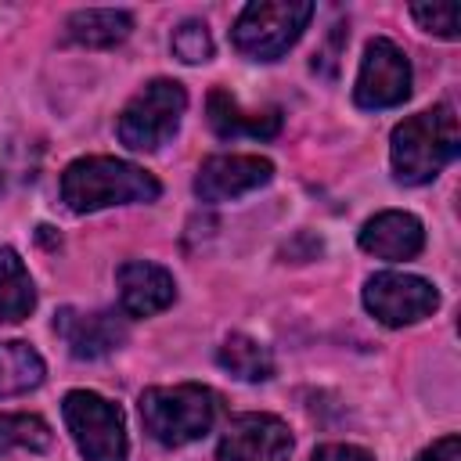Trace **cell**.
<instances>
[{"label":"cell","mask_w":461,"mask_h":461,"mask_svg":"<svg viewBox=\"0 0 461 461\" xmlns=\"http://www.w3.org/2000/svg\"><path fill=\"white\" fill-rule=\"evenodd\" d=\"M457 151H461V130L450 104H436L418 115H407L403 122H396L389 137L393 176L400 184L436 180L443 166L457 158Z\"/></svg>","instance_id":"6da1fadb"},{"label":"cell","mask_w":461,"mask_h":461,"mask_svg":"<svg viewBox=\"0 0 461 461\" xmlns=\"http://www.w3.org/2000/svg\"><path fill=\"white\" fill-rule=\"evenodd\" d=\"M158 180L112 155H86L65 166L61 173V202L72 212H97L108 205H133V202H155L158 198Z\"/></svg>","instance_id":"7a4b0ae2"},{"label":"cell","mask_w":461,"mask_h":461,"mask_svg":"<svg viewBox=\"0 0 461 461\" xmlns=\"http://www.w3.org/2000/svg\"><path fill=\"white\" fill-rule=\"evenodd\" d=\"M140 425L162 447H184L202 439L220 411V400L209 385L180 382V385H155L140 393Z\"/></svg>","instance_id":"3957f363"},{"label":"cell","mask_w":461,"mask_h":461,"mask_svg":"<svg viewBox=\"0 0 461 461\" xmlns=\"http://www.w3.org/2000/svg\"><path fill=\"white\" fill-rule=\"evenodd\" d=\"M310 18H313L310 0H256L238 14L230 36L245 58L277 61L303 36Z\"/></svg>","instance_id":"277c9868"},{"label":"cell","mask_w":461,"mask_h":461,"mask_svg":"<svg viewBox=\"0 0 461 461\" xmlns=\"http://www.w3.org/2000/svg\"><path fill=\"white\" fill-rule=\"evenodd\" d=\"M184 108L187 90L176 79H151L119 112V140L133 151H155L176 133Z\"/></svg>","instance_id":"5b68a950"},{"label":"cell","mask_w":461,"mask_h":461,"mask_svg":"<svg viewBox=\"0 0 461 461\" xmlns=\"http://www.w3.org/2000/svg\"><path fill=\"white\" fill-rule=\"evenodd\" d=\"M61 414L83 461H126V418L119 403L90 389H72L61 400Z\"/></svg>","instance_id":"8992f818"},{"label":"cell","mask_w":461,"mask_h":461,"mask_svg":"<svg viewBox=\"0 0 461 461\" xmlns=\"http://www.w3.org/2000/svg\"><path fill=\"white\" fill-rule=\"evenodd\" d=\"M364 306L382 324L403 328V324H414L421 317H432L436 306H439V292L432 288V281H425L418 274L382 270V274H371L367 277V285H364Z\"/></svg>","instance_id":"52a82bcc"},{"label":"cell","mask_w":461,"mask_h":461,"mask_svg":"<svg viewBox=\"0 0 461 461\" xmlns=\"http://www.w3.org/2000/svg\"><path fill=\"white\" fill-rule=\"evenodd\" d=\"M407 97H411L407 54L385 36L367 40L364 58H360V72H357V86H353V101L360 108H396Z\"/></svg>","instance_id":"ba28073f"},{"label":"cell","mask_w":461,"mask_h":461,"mask_svg":"<svg viewBox=\"0 0 461 461\" xmlns=\"http://www.w3.org/2000/svg\"><path fill=\"white\" fill-rule=\"evenodd\" d=\"M216 457L220 461H288L292 429L277 414H238L230 418Z\"/></svg>","instance_id":"9c48e42d"},{"label":"cell","mask_w":461,"mask_h":461,"mask_svg":"<svg viewBox=\"0 0 461 461\" xmlns=\"http://www.w3.org/2000/svg\"><path fill=\"white\" fill-rule=\"evenodd\" d=\"M274 180V162L263 155H212L194 173V194L202 202H234Z\"/></svg>","instance_id":"30bf717a"},{"label":"cell","mask_w":461,"mask_h":461,"mask_svg":"<svg viewBox=\"0 0 461 461\" xmlns=\"http://www.w3.org/2000/svg\"><path fill=\"white\" fill-rule=\"evenodd\" d=\"M54 331L65 339L68 353L79 360L108 357L126 342V321L115 310H72L65 306L54 317Z\"/></svg>","instance_id":"8fae6325"},{"label":"cell","mask_w":461,"mask_h":461,"mask_svg":"<svg viewBox=\"0 0 461 461\" xmlns=\"http://www.w3.org/2000/svg\"><path fill=\"white\" fill-rule=\"evenodd\" d=\"M119 306L126 317H155L176 299V281L166 267L151 259H126L115 270Z\"/></svg>","instance_id":"7c38bea8"},{"label":"cell","mask_w":461,"mask_h":461,"mask_svg":"<svg viewBox=\"0 0 461 461\" xmlns=\"http://www.w3.org/2000/svg\"><path fill=\"white\" fill-rule=\"evenodd\" d=\"M421 245H425V227L414 212L403 209H385L360 227V249L375 259H389V263L414 259Z\"/></svg>","instance_id":"4fadbf2b"},{"label":"cell","mask_w":461,"mask_h":461,"mask_svg":"<svg viewBox=\"0 0 461 461\" xmlns=\"http://www.w3.org/2000/svg\"><path fill=\"white\" fill-rule=\"evenodd\" d=\"M205 115H209V126L216 137L223 140H234V137H277L281 130V112L277 108H263V112H245L238 104V97L223 86H216L205 101Z\"/></svg>","instance_id":"5bb4252c"},{"label":"cell","mask_w":461,"mask_h":461,"mask_svg":"<svg viewBox=\"0 0 461 461\" xmlns=\"http://www.w3.org/2000/svg\"><path fill=\"white\" fill-rule=\"evenodd\" d=\"M133 14L115 7H86L65 18V40L79 47H115L130 36Z\"/></svg>","instance_id":"9a60e30c"},{"label":"cell","mask_w":461,"mask_h":461,"mask_svg":"<svg viewBox=\"0 0 461 461\" xmlns=\"http://www.w3.org/2000/svg\"><path fill=\"white\" fill-rule=\"evenodd\" d=\"M36 306V288H32V277L22 263V256L4 245L0 249V321L4 324H14V321H25Z\"/></svg>","instance_id":"2e32d148"},{"label":"cell","mask_w":461,"mask_h":461,"mask_svg":"<svg viewBox=\"0 0 461 461\" xmlns=\"http://www.w3.org/2000/svg\"><path fill=\"white\" fill-rule=\"evenodd\" d=\"M43 375H47V364L29 342L22 339L0 342V396L29 393L43 382Z\"/></svg>","instance_id":"e0dca14e"},{"label":"cell","mask_w":461,"mask_h":461,"mask_svg":"<svg viewBox=\"0 0 461 461\" xmlns=\"http://www.w3.org/2000/svg\"><path fill=\"white\" fill-rule=\"evenodd\" d=\"M216 357H220V367L230 371L234 378H241V382H267V378L274 375V357H270V349H267L259 339L241 335V331L227 335Z\"/></svg>","instance_id":"ac0fdd59"},{"label":"cell","mask_w":461,"mask_h":461,"mask_svg":"<svg viewBox=\"0 0 461 461\" xmlns=\"http://www.w3.org/2000/svg\"><path fill=\"white\" fill-rule=\"evenodd\" d=\"M50 425L40 414H0V457L11 450H47Z\"/></svg>","instance_id":"d6986e66"},{"label":"cell","mask_w":461,"mask_h":461,"mask_svg":"<svg viewBox=\"0 0 461 461\" xmlns=\"http://www.w3.org/2000/svg\"><path fill=\"white\" fill-rule=\"evenodd\" d=\"M173 54L184 61V65H205L212 58V36L205 29V22L198 18H187L173 29Z\"/></svg>","instance_id":"ffe728a7"},{"label":"cell","mask_w":461,"mask_h":461,"mask_svg":"<svg viewBox=\"0 0 461 461\" xmlns=\"http://www.w3.org/2000/svg\"><path fill=\"white\" fill-rule=\"evenodd\" d=\"M457 4H411V18L443 40H457Z\"/></svg>","instance_id":"44dd1931"},{"label":"cell","mask_w":461,"mask_h":461,"mask_svg":"<svg viewBox=\"0 0 461 461\" xmlns=\"http://www.w3.org/2000/svg\"><path fill=\"white\" fill-rule=\"evenodd\" d=\"M310 461H375L364 447H353V443H324L310 454Z\"/></svg>","instance_id":"7402d4cb"},{"label":"cell","mask_w":461,"mask_h":461,"mask_svg":"<svg viewBox=\"0 0 461 461\" xmlns=\"http://www.w3.org/2000/svg\"><path fill=\"white\" fill-rule=\"evenodd\" d=\"M414 461H461V439L457 436H443L432 447H425Z\"/></svg>","instance_id":"603a6c76"},{"label":"cell","mask_w":461,"mask_h":461,"mask_svg":"<svg viewBox=\"0 0 461 461\" xmlns=\"http://www.w3.org/2000/svg\"><path fill=\"white\" fill-rule=\"evenodd\" d=\"M0 187H4V176H0Z\"/></svg>","instance_id":"cb8c5ba5"}]
</instances>
